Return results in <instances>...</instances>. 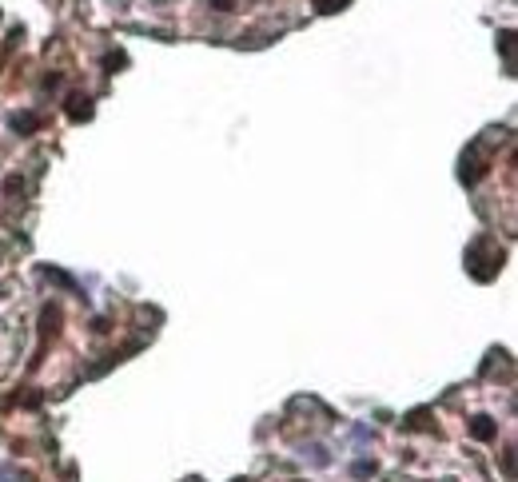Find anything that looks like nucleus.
I'll list each match as a JSON object with an SVG mask.
<instances>
[{
	"instance_id": "obj_3",
	"label": "nucleus",
	"mask_w": 518,
	"mask_h": 482,
	"mask_svg": "<svg viewBox=\"0 0 518 482\" xmlns=\"http://www.w3.org/2000/svg\"><path fill=\"white\" fill-rule=\"evenodd\" d=\"M315 4H323V12H335V4H343V0H315Z\"/></svg>"
},
{
	"instance_id": "obj_1",
	"label": "nucleus",
	"mask_w": 518,
	"mask_h": 482,
	"mask_svg": "<svg viewBox=\"0 0 518 482\" xmlns=\"http://www.w3.org/2000/svg\"><path fill=\"white\" fill-rule=\"evenodd\" d=\"M68 104H72V108H68V112H72V120H80V116H92V104H88V96H72Z\"/></svg>"
},
{
	"instance_id": "obj_2",
	"label": "nucleus",
	"mask_w": 518,
	"mask_h": 482,
	"mask_svg": "<svg viewBox=\"0 0 518 482\" xmlns=\"http://www.w3.org/2000/svg\"><path fill=\"white\" fill-rule=\"evenodd\" d=\"M470 431H475V439H495V427H490V419H475V422H470Z\"/></svg>"
}]
</instances>
